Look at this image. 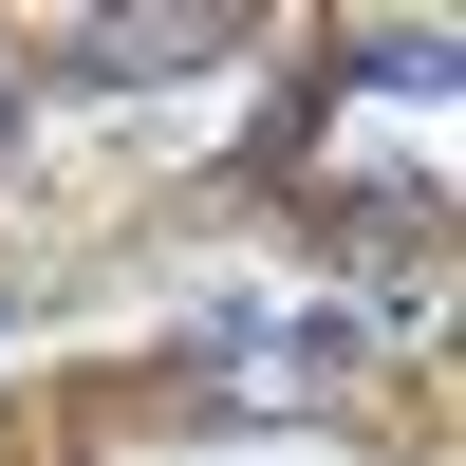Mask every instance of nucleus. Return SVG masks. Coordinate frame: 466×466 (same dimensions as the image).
Segmentation results:
<instances>
[{
    "label": "nucleus",
    "instance_id": "f257e3e1",
    "mask_svg": "<svg viewBox=\"0 0 466 466\" xmlns=\"http://www.w3.org/2000/svg\"><path fill=\"white\" fill-rule=\"evenodd\" d=\"M187 56H224V19H206V0H131V19H94V37H75V75H94V94H112V75H187Z\"/></svg>",
    "mask_w": 466,
    "mask_h": 466
},
{
    "label": "nucleus",
    "instance_id": "f03ea898",
    "mask_svg": "<svg viewBox=\"0 0 466 466\" xmlns=\"http://www.w3.org/2000/svg\"><path fill=\"white\" fill-rule=\"evenodd\" d=\"M0 131H19V75H0Z\"/></svg>",
    "mask_w": 466,
    "mask_h": 466
}]
</instances>
